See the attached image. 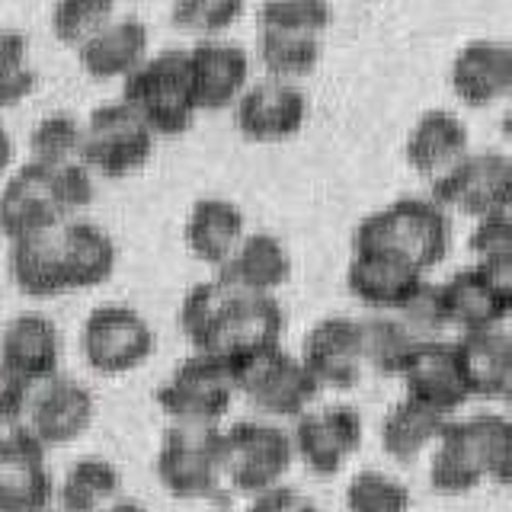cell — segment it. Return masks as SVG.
<instances>
[{"label":"cell","instance_id":"36","mask_svg":"<svg viewBox=\"0 0 512 512\" xmlns=\"http://www.w3.org/2000/svg\"><path fill=\"white\" fill-rule=\"evenodd\" d=\"M29 160L42 167H58L68 160H80L84 144V122L74 112H48L29 132Z\"/></svg>","mask_w":512,"mask_h":512},{"label":"cell","instance_id":"6","mask_svg":"<svg viewBox=\"0 0 512 512\" xmlns=\"http://www.w3.org/2000/svg\"><path fill=\"white\" fill-rule=\"evenodd\" d=\"M157 135L122 96L96 106L84 119L80 160L103 180H128L154 157Z\"/></svg>","mask_w":512,"mask_h":512},{"label":"cell","instance_id":"33","mask_svg":"<svg viewBox=\"0 0 512 512\" xmlns=\"http://www.w3.org/2000/svg\"><path fill=\"white\" fill-rule=\"evenodd\" d=\"M324 36H308V32H282V29H256V58H260L266 77L298 80L314 74L324 55Z\"/></svg>","mask_w":512,"mask_h":512},{"label":"cell","instance_id":"49","mask_svg":"<svg viewBox=\"0 0 512 512\" xmlns=\"http://www.w3.org/2000/svg\"><path fill=\"white\" fill-rule=\"evenodd\" d=\"M96 512H148V509H144L138 500H112L109 506L96 509Z\"/></svg>","mask_w":512,"mask_h":512},{"label":"cell","instance_id":"29","mask_svg":"<svg viewBox=\"0 0 512 512\" xmlns=\"http://www.w3.org/2000/svg\"><path fill=\"white\" fill-rule=\"evenodd\" d=\"M429 484L442 496H461L471 493L477 484H484V471H480L471 432L464 420H448L442 436L432 445Z\"/></svg>","mask_w":512,"mask_h":512},{"label":"cell","instance_id":"7","mask_svg":"<svg viewBox=\"0 0 512 512\" xmlns=\"http://www.w3.org/2000/svg\"><path fill=\"white\" fill-rule=\"evenodd\" d=\"M154 397L170 423H221L237 397L234 368L215 352L192 349Z\"/></svg>","mask_w":512,"mask_h":512},{"label":"cell","instance_id":"25","mask_svg":"<svg viewBox=\"0 0 512 512\" xmlns=\"http://www.w3.org/2000/svg\"><path fill=\"white\" fill-rule=\"evenodd\" d=\"M247 234V218L240 205L221 196H202L189 205V215L183 224L186 250L199 263L221 269L231 260V253Z\"/></svg>","mask_w":512,"mask_h":512},{"label":"cell","instance_id":"15","mask_svg":"<svg viewBox=\"0 0 512 512\" xmlns=\"http://www.w3.org/2000/svg\"><path fill=\"white\" fill-rule=\"evenodd\" d=\"M61 221H68V215L58 202L52 170L26 160L23 167L7 173L4 186H0V234L7 237V244L58 228Z\"/></svg>","mask_w":512,"mask_h":512},{"label":"cell","instance_id":"46","mask_svg":"<svg viewBox=\"0 0 512 512\" xmlns=\"http://www.w3.org/2000/svg\"><path fill=\"white\" fill-rule=\"evenodd\" d=\"M477 266L484 269V276L496 288V295H500L503 304L512 311V256H500V260H487V263H477Z\"/></svg>","mask_w":512,"mask_h":512},{"label":"cell","instance_id":"5","mask_svg":"<svg viewBox=\"0 0 512 512\" xmlns=\"http://www.w3.org/2000/svg\"><path fill=\"white\" fill-rule=\"evenodd\" d=\"M231 368L237 394H244L256 410L276 420H298L320 394V384L308 372V365L301 362V356L282 349V343L247 352L234 359Z\"/></svg>","mask_w":512,"mask_h":512},{"label":"cell","instance_id":"44","mask_svg":"<svg viewBox=\"0 0 512 512\" xmlns=\"http://www.w3.org/2000/svg\"><path fill=\"white\" fill-rule=\"evenodd\" d=\"M26 391L20 384L0 378V445L26 436Z\"/></svg>","mask_w":512,"mask_h":512},{"label":"cell","instance_id":"48","mask_svg":"<svg viewBox=\"0 0 512 512\" xmlns=\"http://www.w3.org/2000/svg\"><path fill=\"white\" fill-rule=\"evenodd\" d=\"M493 397H500L503 404L512 410V346H509V356H506V365H503V372H500V384H496Z\"/></svg>","mask_w":512,"mask_h":512},{"label":"cell","instance_id":"21","mask_svg":"<svg viewBox=\"0 0 512 512\" xmlns=\"http://www.w3.org/2000/svg\"><path fill=\"white\" fill-rule=\"evenodd\" d=\"M468 154H471L468 128L448 109H426L413 122L404 144V157L410 170L416 176H423L429 186L448 170H455Z\"/></svg>","mask_w":512,"mask_h":512},{"label":"cell","instance_id":"42","mask_svg":"<svg viewBox=\"0 0 512 512\" xmlns=\"http://www.w3.org/2000/svg\"><path fill=\"white\" fill-rule=\"evenodd\" d=\"M394 314H400V320H404V324L416 336H420V340H432V336H439L442 330H448L439 285H429V282H423L420 288H416L413 298Z\"/></svg>","mask_w":512,"mask_h":512},{"label":"cell","instance_id":"10","mask_svg":"<svg viewBox=\"0 0 512 512\" xmlns=\"http://www.w3.org/2000/svg\"><path fill=\"white\" fill-rule=\"evenodd\" d=\"M429 196H436L448 212L471 218L512 212V154L471 151L429 186Z\"/></svg>","mask_w":512,"mask_h":512},{"label":"cell","instance_id":"12","mask_svg":"<svg viewBox=\"0 0 512 512\" xmlns=\"http://www.w3.org/2000/svg\"><path fill=\"white\" fill-rule=\"evenodd\" d=\"M234 128L253 144H279L295 138L308 119V96L295 80L263 77L234 103Z\"/></svg>","mask_w":512,"mask_h":512},{"label":"cell","instance_id":"50","mask_svg":"<svg viewBox=\"0 0 512 512\" xmlns=\"http://www.w3.org/2000/svg\"><path fill=\"white\" fill-rule=\"evenodd\" d=\"M500 132H503V138H509L512 141V96L503 103V119H500Z\"/></svg>","mask_w":512,"mask_h":512},{"label":"cell","instance_id":"31","mask_svg":"<svg viewBox=\"0 0 512 512\" xmlns=\"http://www.w3.org/2000/svg\"><path fill=\"white\" fill-rule=\"evenodd\" d=\"M122 493V474L112 461L100 455H87L74 461L68 474L61 477L58 500L64 512H96L119 500Z\"/></svg>","mask_w":512,"mask_h":512},{"label":"cell","instance_id":"19","mask_svg":"<svg viewBox=\"0 0 512 512\" xmlns=\"http://www.w3.org/2000/svg\"><path fill=\"white\" fill-rule=\"evenodd\" d=\"M426 282V272L391 250H352L346 288L372 311H400Z\"/></svg>","mask_w":512,"mask_h":512},{"label":"cell","instance_id":"32","mask_svg":"<svg viewBox=\"0 0 512 512\" xmlns=\"http://www.w3.org/2000/svg\"><path fill=\"white\" fill-rule=\"evenodd\" d=\"M359 330H362L365 365L375 368L378 375L400 378L413 346L420 343V336H416L394 311H372L368 317L359 320Z\"/></svg>","mask_w":512,"mask_h":512},{"label":"cell","instance_id":"8","mask_svg":"<svg viewBox=\"0 0 512 512\" xmlns=\"http://www.w3.org/2000/svg\"><path fill=\"white\" fill-rule=\"evenodd\" d=\"M221 455L228 487L253 496L282 484L295 461V442L292 432L276 423L240 420L221 432Z\"/></svg>","mask_w":512,"mask_h":512},{"label":"cell","instance_id":"17","mask_svg":"<svg viewBox=\"0 0 512 512\" xmlns=\"http://www.w3.org/2000/svg\"><path fill=\"white\" fill-rule=\"evenodd\" d=\"M301 362L317 378L320 388L349 391L356 388L365 368L362 356V330L356 317L333 314L317 320L304 336Z\"/></svg>","mask_w":512,"mask_h":512},{"label":"cell","instance_id":"27","mask_svg":"<svg viewBox=\"0 0 512 512\" xmlns=\"http://www.w3.org/2000/svg\"><path fill=\"white\" fill-rule=\"evenodd\" d=\"M439 295H442L448 327H455L461 333L493 330L512 314L477 263L452 272V276L439 285Z\"/></svg>","mask_w":512,"mask_h":512},{"label":"cell","instance_id":"37","mask_svg":"<svg viewBox=\"0 0 512 512\" xmlns=\"http://www.w3.org/2000/svg\"><path fill=\"white\" fill-rule=\"evenodd\" d=\"M116 16L119 0H55L52 16H48V29H52V36L61 45L77 52L93 32H100Z\"/></svg>","mask_w":512,"mask_h":512},{"label":"cell","instance_id":"41","mask_svg":"<svg viewBox=\"0 0 512 512\" xmlns=\"http://www.w3.org/2000/svg\"><path fill=\"white\" fill-rule=\"evenodd\" d=\"M349 512H410V490L384 471H359L346 487Z\"/></svg>","mask_w":512,"mask_h":512},{"label":"cell","instance_id":"13","mask_svg":"<svg viewBox=\"0 0 512 512\" xmlns=\"http://www.w3.org/2000/svg\"><path fill=\"white\" fill-rule=\"evenodd\" d=\"M365 436L362 416L356 407L346 404H330L317 410H304L295 429V458L304 461V468L317 477H333L336 471H343V464L359 452Z\"/></svg>","mask_w":512,"mask_h":512},{"label":"cell","instance_id":"22","mask_svg":"<svg viewBox=\"0 0 512 512\" xmlns=\"http://www.w3.org/2000/svg\"><path fill=\"white\" fill-rule=\"evenodd\" d=\"M151 55V32L138 16H116L77 48V61L93 80H125Z\"/></svg>","mask_w":512,"mask_h":512},{"label":"cell","instance_id":"30","mask_svg":"<svg viewBox=\"0 0 512 512\" xmlns=\"http://www.w3.org/2000/svg\"><path fill=\"white\" fill-rule=\"evenodd\" d=\"M448 420H452V416L432 410L413 397H404L381 420V448L394 461L410 464L420 458L426 448L436 445Z\"/></svg>","mask_w":512,"mask_h":512},{"label":"cell","instance_id":"39","mask_svg":"<svg viewBox=\"0 0 512 512\" xmlns=\"http://www.w3.org/2000/svg\"><path fill=\"white\" fill-rule=\"evenodd\" d=\"M247 0H173V26L196 39H221L231 26L240 23Z\"/></svg>","mask_w":512,"mask_h":512},{"label":"cell","instance_id":"38","mask_svg":"<svg viewBox=\"0 0 512 512\" xmlns=\"http://www.w3.org/2000/svg\"><path fill=\"white\" fill-rule=\"evenodd\" d=\"M39 84V74L29 61V39L20 29L0 26V112L26 103Z\"/></svg>","mask_w":512,"mask_h":512},{"label":"cell","instance_id":"26","mask_svg":"<svg viewBox=\"0 0 512 512\" xmlns=\"http://www.w3.org/2000/svg\"><path fill=\"white\" fill-rule=\"evenodd\" d=\"M221 279L253 295H276L292 276V256L276 234L253 231L231 253V260L218 269Z\"/></svg>","mask_w":512,"mask_h":512},{"label":"cell","instance_id":"2","mask_svg":"<svg viewBox=\"0 0 512 512\" xmlns=\"http://www.w3.org/2000/svg\"><path fill=\"white\" fill-rule=\"evenodd\" d=\"M352 250H391L429 272L452 250V215L436 196H400L356 224Z\"/></svg>","mask_w":512,"mask_h":512},{"label":"cell","instance_id":"43","mask_svg":"<svg viewBox=\"0 0 512 512\" xmlns=\"http://www.w3.org/2000/svg\"><path fill=\"white\" fill-rule=\"evenodd\" d=\"M468 250L474 253L477 263L512 256V212L474 218V228H471V237H468Z\"/></svg>","mask_w":512,"mask_h":512},{"label":"cell","instance_id":"24","mask_svg":"<svg viewBox=\"0 0 512 512\" xmlns=\"http://www.w3.org/2000/svg\"><path fill=\"white\" fill-rule=\"evenodd\" d=\"M58 228L10 240L7 272H10V282L16 285V292H23L26 298L45 301V298H58V295L71 292L68 272H64V253H61V231Z\"/></svg>","mask_w":512,"mask_h":512},{"label":"cell","instance_id":"45","mask_svg":"<svg viewBox=\"0 0 512 512\" xmlns=\"http://www.w3.org/2000/svg\"><path fill=\"white\" fill-rule=\"evenodd\" d=\"M247 512H320L317 503L308 493H301L295 487L276 484L263 493H253V500L247 506Z\"/></svg>","mask_w":512,"mask_h":512},{"label":"cell","instance_id":"14","mask_svg":"<svg viewBox=\"0 0 512 512\" xmlns=\"http://www.w3.org/2000/svg\"><path fill=\"white\" fill-rule=\"evenodd\" d=\"M61 365V330L48 314L23 311L0 330V378L32 388Z\"/></svg>","mask_w":512,"mask_h":512},{"label":"cell","instance_id":"47","mask_svg":"<svg viewBox=\"0 0 512 512\" xmlns=\"http://www.w3.org/2000/svg\"><path fill=\"white\" fill-rule=\"evenodd\" d=\"M13 160H16V144L13 135L7 132V125L0 122V183L7 180V173L13 170Z\"/></svg>","mask_w":512,"mask_h":512},{"label":"cell","instance_id":"16","mask_svg":"<svg viewBox=\"0 0 512 512\" xmlns=\"http://www.w3.org/2000/svg\"><path fill=\"white\" fill-rule=\"evenodd\" d=\"M192 90H196L199 112L234 109L240 93L250 87L253 61L247 48L228 39H199L186 48Z\"/></svg>","mask_w":512,"mask_h":512},{"label":"cell","instance_id":"40","mask_svg":"<svg viewBox=\"0 0 512 512\" xmlns=\"http://www.w3.org/2000/svg\"><path fill=\"white\" fill-rule=\"evenodd\" d=\"M333 23L330 0H266L256 13V29H282V32H308L324 36Z\"/></svg>","mask_w":512,"mask_h":512},{"label":"cell","instance_id":"11","mask_svg":"<svg viewBox=\"0 0 512 512\" xmlns=\"http://www.w3.org/2000/svg\"><path fill=\"white\" fill-rule=\"evenodd\" d=\"M96 416L93 391L84 381L55 372L26 391V429L45 448L71 445L90 429Z\"/></svg>","mask_w":512,"mask_h":512},{"label":"cell","instance_id":"9","mask_svg":"<svg viewBox=\"0 0 512 512\" xmlns=\"http://www.w3.org/2000/svg\"><path fill=\"white\" fill-rule=\"evenodd\" d=\"M154 327L132 304H100L80 327V356L96 375L119 378L154 356Z\"/></svg>","mask_w":512,"mask_h":512},{"label":"cell","instance_id":"28","mask_svg":"<svg viewBox=\"0 0 512 512\" xmlns=\"http://www.w3.org/2000/svg\"><path fill=\"white\" fill-rule=\"evenodd\" d=\"M58 231L71 292H84V288H96L112 279L119 263V250L109 231L84 218H68Z\"/></svg>","mask_w":512,"mask_h":512},{"label":"cell","instance_id":"35","mask_svg":"<svg viewBox=\"0 0 512 512\" xmlns=\"http://www.w3.org/2000/svg\"><path fill=\"white\" fill-rule=\"evenodd\" d=\"M464 423H468L484 480L512 487V420L500 413H477Z\"/></svg>","mask_w":512,"mask_h":512},{"label":"cell","instance_id":"3","mask_svg":"<svg viewBox=\"0 0 512 512\" xmlns=\"http://www.w3.org/2000/svg\"><path fill=\"white\" fill-rule=\"evenodd\" d=\"M122 100L148 122L157 138L186 135L199 116L186 48L151 52L141 68L122 80Z\"/></svg>","mask_w":512,"mask_h":512},{"label":"cell","instance_id":"18","mask_svg":"<svg viewBox=\"0 0 512 512\" xmlns=\"http://www.w3.org/2000/svg\"><path fill=\"white\" fill-rule=\"evenodd\" d=\"M407 384V397L420 400V404L452 416L471 400V388L464 381L458 349L455 343H445L439 336L432 340H420L413 346L410 359L400 372Z\"/></svg>","mask_w":512,"mask_h":512},{"label":"cell","instance_id":"4","mask_svg":"<svg viewBox=\"0 0 512 512\" xmlns=\"http://www.w3.org/2000/svg\"><path fill=\"white\" fill-rule=\"evenodd\" d=\"M218 423H170L157 448V480L176 500H221L224 455Z\"/></svg>","mask_w":512,"mask_h":512},{"label":"cell","instance_id":"23","mask_svg":"<svg viewBox=\"0 0 512 512\" xmlns=\"http://www.w3.org/2000/svg\"><path fill=\"white\" fill-rule=\"evenodd\" d=\"M45 452L48 448L32 432L0 445V512H29L52 503L55 484Z\"/></svg>","mask_w":512,"mask_h":512},{"label":"cell","instance_id":"1","mask_svg":"<svg viewBox=\"0 0 512 512\" xmlns=\"http://www.w3.org/2000/svg\"><path fill=\"white\" fill-rule=\"evenodd\" d=\"M180 330L192 349L234 362L247 352L279 346L285 314L276 295H253L215 276L186 292L180 304Z\"/></svg>","mask_w":512,"mask_h":512},{"label":"cell","instance_id":"51","mask_svg":"<svg viewBox=\"0 0 512 512\" xmlns=\"http://www.w3.org/2000/svg\"><path fill=\"white\" fill-rule=\"evenodd\" d=\"M29 512H58V509H52V506H42V509H29ZM64 512V509H61Z\"/></svg>","mask_w":512,"mask_h":512},{"label":"cell","instance_id":"20","mask_svg":"<svg viewBox=\"0 0 512 512\" xmlns=\"http://www.w3.org/2000/svg\"><path fill=\"white\" fill-rule=\"evenodd\" d=\"M448 84L471 109L506 103L512 96V42L474 39L461 45L448 68Z\"/></svg>","mask_w":512,"mask_h":512},{"label":"cell","instance_id":"34","mask_svg":"<svg viewBox=\"0 0 512 512\" xmlns=\"http://www.w3.org/2000/svg\"><path fill=\"white\" fill-rule=\"evenodd\" d=\"M509 346H512V336L503 333L500 327L461 333V340H455L458 362H461L464 381H468V388H471V397H493L496 394V384H500V372L506 365Z\"/></svg>","mask_w":512,"mask_h":512}]
</instances>
